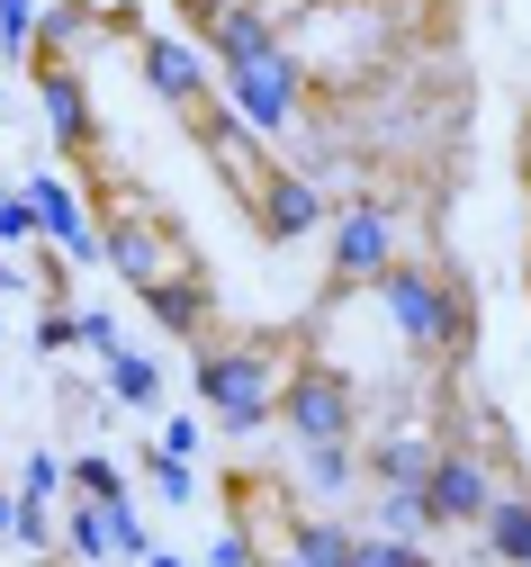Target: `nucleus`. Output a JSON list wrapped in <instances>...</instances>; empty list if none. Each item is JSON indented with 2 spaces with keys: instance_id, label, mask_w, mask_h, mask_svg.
Here are the masks:
<instances>
[{
  "instance_id": "3",
  "label": "nucleus",
  "mask_w": 531,
  "mask_h": 567,
  "mask_svg": "<svg viewBox=\"0 0 531 567\" xmlns=\"http://www.w3.org/2000/svg\"><path fill=\"white\" fill-rule=\"evenodd\" d=\"M198 396L225 433H262L279 405V370L262 342H198Z\"/></svg>"
},
{
  "instance_id": "19",
  "label": "nucleus",
  "mask_w": 531,
  "mask_h": 567,
  "mask_svg": "<svg viewBox=\"0 0 531 567\" xmlns=\"http://www.w3.org/2000/svg\"><path fill=\"white\" fill-rule=\"evenodd\" d=\"M378 532H388V540H423V532H432L423 486H378Z\"/></svg>"
},
{
  "instance_id": "8",
  "label": "nucleus",
  "mask_w": 531,
  "mask_h": 567,
  "mask_svg": "<svg viewBox=\"0 0 531 567\" xmlns=\"http://www.w3.org/2000/svg\"><path fill=\"white\" fill-rule=\"evenodd\" d=\"M19 198H28V217H37V244H54L63 261H100V217L82 207V189H72L63 172H37Z\"/></svg>"
},
{
  "instance_id": "27",
  "label": "nucleus",
  "mask_w": 531,
  "mask_h": 567,
  "mask_svg": "<svg viewBox=\"0 0 531 567\" xmlns=\"http://www.w3.org/2000/svg\"><path fill=\"white\" fill-rule=\"evenodd\" d=\"M253 558H262V549H253V532H244V523H225V532L207 540V567H253Z\"/></svg>"
},
{
  "instance_id": "36",
  "label": "nucleus",
  "mask_w": 531,
  "mask_h": 567,
  "mask_svg": "<svg viewBox=\"0 0 531 567\" xmlns=\"http://www.w3.org/2000/svg\"><path fill=\"white\" fill-rule=\"evenodd\" d=\"M100 10H135V0H100Z\"/></svg>"
},
{
  "instance_id": "14",
  "label": "nucleus",
  "mask_w": 531,
  "mask_h": 567,
  "mask_svg": "<svg viewBox=\"0 0 531 567\" xmlns=\"http://www.w3.org/2000/svg\"><path fill=\"white\" fill-rule=\"evenodd\" d=\"M144 307H154V324H163V333L198 342V333H207V307H216V298H207V279H198V270L181 261L172 279H154V289H144Z\"/></svg>"
},
{
  "instance_id": "26",
  "label": "nucleus",
  "mask_w": 531,
  "mask_h": 567,
  "mask_svg": "<svg viewBox=\"0 0 531 567\" xmlns=\"http://www.w3.org/2000/svg\"><path fill=\"white\" fill-rule=\"evenodd\" d=\"M10 495H37V505H54V495H63V460H54V451H37V460L19 468V486H10Z\"/></svg>"
},
{
  "instance_id": "37",
  "label": "nucleus",
  "mask_w": 531,
  "mask_h": 567,
  "mask_svg": "<svg viewBox=\"0 0 531 567\" xmlns=\"http://www.w3.org/2000/svg\"><path fill=\"white\" fill-rule=\"evenodd\" d=\"M235 10H270V0H235Z\"/></svg>"
},
{
  "instance_id": "20",
  "label": "nucleus",
  "mask_w": 531,
  "mask_h": 567,
  "mask_svg": "<svg viewBox=\"0 0 531 567\" xmlns=\"http://www.w3.org/2000/svg\"><path fill=\"white\" fill-rule=\"evenodd\" d=\"M63 486L82 495V505H135V495H126V468H118V460H100V451H91V460H72V468H63Z\"/></svg>"
},
{
  "instance_id": "16",
  "label": "nucleus",
  "mask_w": 531,
  "mask_h": 567,
  "mask_svg": "<svg viewBox=\"0 0 531 567\" xmlns=\"http://www.w3.org/2000/svg\"><path fill=\"white\" fill-rule=\"evenodd\" d=\"M478 532H487V558L496 567H531V495H496Z\"/></svg>"
},
{
  "instance_id": "5",
  "label": "nucleus",
  "mask_w": 531,
  "mask_h": 567,
  "mask_svg": "<svg viewBox=\"0 0 531 567\" xmlns=\"http://www.w3.org/2000/svg\"><path fill=\"white\" fill-rule=\"evenodd\" d=\"M325 235H334V279L343 289H369V279L397 261V207L388 198H351V207L325 217Z\"/></svg>"
},
{
  "instance_id": "13",
  "label": "nucleus",
  "mask_w": 531,
  "mask_h": 567,
  "mask_svg": "<svg viewBox=\"0 0 531 567\" xmlns=\"http://www.w3.org/2000/svg\"><path fill=\"white\" fill-rule=\"evenodd\" d=\"M432 460H441V442L423 433V423H397V433H378V442L360 451V468H369L378 486H423Z\"/></svg>"
},
{
  "instance_id": "12",
  "label": "nucleus",
  "mask_w": 531,
  "mask_h": 567,
  "mask_svg": "<svg viewBox=\"0 0 531 567\" xmlns=\"http://www.w3.org/2000/svg\"><path fill=\"white\" fill-rule=\"evenodd\" d=\"M190 126H198L207 163H216L225 181H235L244 198H253V181H262V135H253V126H244L235 109H216V100H207V109H190Z\"/></svg>"
},
{
  "instance_id": "2",
  "label": "nucleus",
  "mask_w": 531,
  "mask_h": 567,
  "mask_svg": "<svg viewBox=\"0 0 531 567\" xmlns=\"http://www.w3.org/2000/svg\"><path fill=\"white\" fill-rule=\"evenodd\" d=\"M225 109H235L262 145L270 135H297V109H307V63H297V45L279 37V45H262V54H244V63H225Z\"/></svg>"
},
{
  "instance_id": "6",
  "label": "nucleus",
  "mask_w": 531,
  "mask_h": 567,
  "mask_svg": "<svg viewBox=\"0 0 531 567\" xmlns=\"http://www.w3.org/2000/svg\"><path fill=\"white\" fill-rule=\"evenodd\" d=\"M100 261H109L126 289L144 298L154 279H172V270H181V244H172V226H163V217H144V207H118V217H100Z\"/></svg>"
},
{
  "instance_id": "4",
  "label": "nucleus",
  "mask_w": 531,
  "mask_h": 567,
  "mask_svg": "<svg viewBox=\"0 0 531 567\" xmlns=\"http://www.w3.org/2000/svg\"><path fill=\"white\" fill-rule=\"evenodd\" d=\"M270 414L288 423L297 451H316V442H351L360 396H351V379H343L334 361H297V370L279 379V405H270Z\"/></svg>"
},
{
  "instance_id": "7",
  "label": "nucleus",
  "mask_w": 531,
  "mask_h": 567,
  "mask_svg": "<svg viewBox=\"0 0 531 567\" xmlns=\"http://www.w3.org/2000/svg\"><path fill=\"white\" fill-rule=\"evenodd\" d=\"M496 495H504V486H496V468H487L478 451H441V460H432V477H423L432 532H441V523H450V532H478Z\"/></svg>"
},
{
  "instance_id": "28",
  "label": "nucleus",
  "mask_w": 531,
  "mask_h": 567,
  "mask_svg": "<svg viewBox=\"0 0 531 567\" xmlns=\"http://www.w3.org/2000/svg\"><path fill=\"white\" fill-rule=\"evenodd\" d=\"M72 342H82V324H72V307H45V316H37V351L54 361V351H72Z\"/></svg>"
},
{
  "instance_id": "31",
  "label": "nucleus",
  "mask_w": 531,
  "mask_h": 567,
  "mask_svg": "<svg viewBox=\"0 0 531 567\" xmlns=\"http://www.w3.org/2000/svg\"><path fill=\"white\" fill-rule=\"evenodd\" d=\"M72 324H82V342H91V351H100V361H109V351H118V324H109V316H100V307H91V316H72Z\"/></svg>"
},
{
  "instance_id": "35",
  "label": "nucleus",
  "mask_w": 531,
  "mask_h": 567,
  "mask_svg": "<svg viewBox=\"0 0 531 567\" xmlns=\"http://www.w3.org/2000/svg\"><path fill=\"white\" fill-rule=\"evenodd\" d=\"M0 532H10V486H0Z\"/></svg>"
},
{
  "instance_id": "21",
  "label": "nucleus",
  "mask_w": 531,
  "mask_h": 567,
  "mask_svg": "<svg viewBox=\"0 0 531 567\" xmlns=\"http://www.w3.org/2000/svg\"><path fill=\"white\" fill-rule=\"evenodd\" d=\"M63 540H72V558H118V532H109V505H72L63 514Z\"/></svg>"
},
{
  "instance_id": "29",
  "label": "nucleus",
  "mask_w": 531,
  "mask_h": 567,
  "mask_svg": "<svg viewBox=\"0 0 531 567\" xmlns=\"http://www.w3.org/2000/svg\"><path fill=\"white\" fill-rule=\"evenodd\" d=\"M19 244H37V217H28V198L10 189L0 198V252H19Z\"/></svg>"
},
{
  "instance_id": "11",
  "label": "nucleus",
  "mask_w": 531,
  "mask_h": 567,
  "mask_svg": "<svg viewBox=\"0 0 531 567\" xmlns=\"http://www.w3.org/2000/svg\"><path fill=\"white\" fill-rule=\"evenodd\" d=\"M37 109H45V126H54L63 154H91V145H100V117H91L82 63H37Z\"/></svg>"
},
{
  "instance_id": "18",
  "label": "nucleus",
  "mask_w": 531,
  "mask_h": 567,
  "mask_svg": "<svg viewBox=\"0 0 531 567\" xmlns=\"http://www.w3.org/2000/svg\"><path fill=\"white\" fill-rule=\"evenodd\" d=\"M100 370H109V396H118V405H154V396H163V370L144 361V351H126V342L109 351Z\"/></svg>"
},
{
  "instance_id": "17",
  "label": "nucleus",
  "mask_w": 531,
  "mask_h": 567,
  "mask_svg": "<svg viewBox=\"0 0 531 567\" xmlns=\"http://www.w3.org/2000/svg\"><path fill=\"white\" fill-rule=\"evenodd\" d=\"M297 468H307V486L325 495V505H343V495L360 486V451H351V442H316V451H297Z\"/></svg>"
},
{
  "instance_id": "24",
  "label": "nucleus",
  "mask_w": 531,
  "mask_h": 567,
  "mask_svg": "<svg viewBox=\"0 0 531 567\" xmlns=\"http://www.w3.org/2000/svg\"><path fill=\"white\" fill-rule=\"evenodd\" d=\"M10 540H28V549H54V514L37 505V495H10Z\"/></svg>"
},
{
  "instance_id": "30",
  "label": "nucleus",
  "mask_w": 531,
  "mask_h": 567,
  "mask_svg": "<svg viewBox=\"0 0 531 567\" xmlns=\"http://www.w3.org/2000/svg\"><path fill=\"white\" fill-rule=\"evenodd\" d=\"M154 451H172V460H198V414H172Z\"/></svg>"
},
{
  "instance_id": "25",
  "label": "nucleus",
  "mask_w": 531,
  "mask_h": 567,
  "mask_svg": "<svg viewBox=\"0 0 531 567\" xmlns=\"http://www.w3.org/2000/svg\"><path fill=\"white\" fill-rule=\"evenodd\" d=\"M0 54H37V0H0Z\"/></svg>"
},
{
  "instance_id": "23",
  "label": "nucleus",
  "mask_w": 531,
  "mask_h": 567,
  "mask_svg": "<svg viewBox=\"0 0 531 567\" xmlns=\"http://www.w3.org/2000/svg\"><path fill=\"white\" fill-rule=\"evenodd\" d=\"M144 477H154V495H163V505H198V477H190V460H172V451H144Z\"/></svg>"
},
{
  "instance_id": "10",
  "label": "nucleus",
  "mask_w": 531,
  "mask_h": 567,
  "mask_svg": "<svg viewBox=\"0 0 531 567\" xmlns=\"http://www.w3.org/2000/svg\"><path fill=\"white\" fill-rule=\"evenodd\" d=\"M253 217H262L270 244H297V235H316L334 207H325V189H316L307 172H262V181H253Z\"/></svg>"
},
{
  "instance_id": "33",
  "label": "nucleus",
  "mask_w": 531,
  "mask_h": 567,
  "mask_svg": "<svg viewBox=\"0 0 531 567\" xmlns=\"http://www.w3.org/2000/svg\"><path fill=\"white\" fill-rule=\"evenodd\" d=\"M144 567H190V558H172V549H144Z\"/></svg>"
},
{
  "instance_id": "15",
  "label": "nucleus",
  "mask_w": 531,
  "mask_h": 567,
  "mask_svg": "<svg viewBox=\"0 0 531 567\" xmlns=\"http://www.w3.org/2000/svg\"><path fill=\"white\" fill-rule=\"evenodd\" d=\"M351 540H360V532H351L343 514H288V540H279V549H288L297 567H351Z\"/></svg>"
},
{
  "instance_id": "22",
  "label": "nucleus",
  "mask_w": 531,
  "mask_h": 567,
  "mask_svg": "<svg viewBox=\"0 0 531 567\" xmlns=\"http://www.w3.org/2000/svg\"><path fill=\"white\" fill-rule=\"evenodd\" d=\"M351 567H432L423 540H388V532H360L351 540Z\"/></svg>"
},
{
  "instance_id": "9",
  "label": "nucleus",
  "mask_w": 531,
  "mask_h": 567,
  "mask_svg": "<svg viewBox=\"0 0 531 567\" xmlns=\"http://www.w3.org/2000/svg\"><path fill=\"white\" fill-rule=\"evenodd\" d=\"M135 63H144V82H154V100H163V109H181V117H190V109H207V91H216V82H207V54H198L181 28L135 37Z\"/></svg>"
},
{
  "instance_id": "34",
  "label": "nucleus",
  "mask_w": 531,
  "mask_h": 567,
  "mask_svg": "<svg viewBox=\"0 0 531 567\" xmlns=\"http://www.w3.org/2000/svg\"><path fill=\"white\" fill-rule=\"evenodd\" d=\"M253 567H297V558H288V549H262V558H253Z\"/></svg>"
},
{
  "instance_id": "1",
  "label": "nucleus",
  "mask_w": 531,
  "mask_h": 567,
  "mask_svg": "<svg viewBox=\"0 0 531 567\" xmlns=\"http://www.w3.org/2000/svg\"><path fill=\"white\" fill-rule=\"evenodd\" d=\"M378 289V307H388V324L423 351V361H469V342H478V298L460 289L450 270H423V261H388L369 279Z\"/></svg>"
},
{
  "instance_id": "32",
  "label": "nucleus",
  "mask_w": 531,
  "mask_h": 567,
  "mask_svg": "<svg viewBox=\"0 0 531 567\" xmlns=\"http://www.w3.org/2000/svg\"><path fill=\"white\" fill-rule=\"evenodd\" d=\"M0 289H28V270H19L10 252H0Z\"/></svg>"
}]
</instances>
